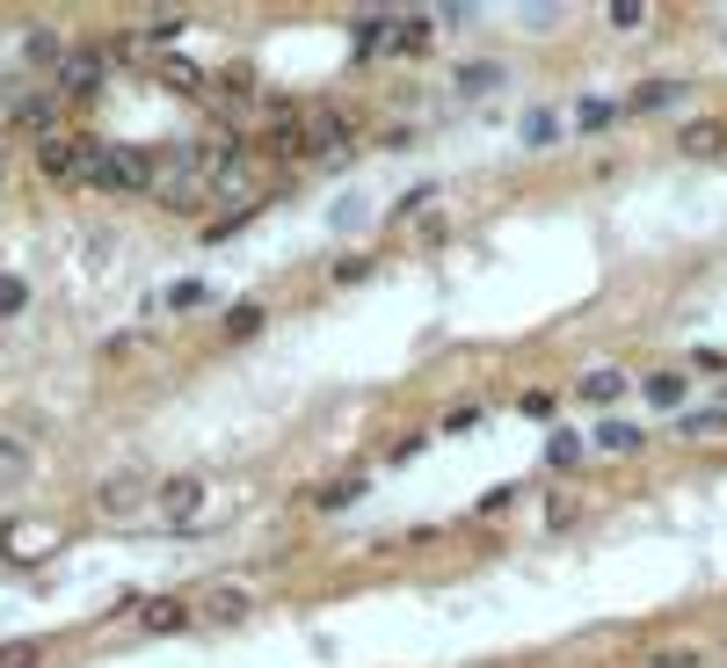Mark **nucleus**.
Returning <instances> with one entry per match:
<instances>
[{
    "label": "nucleus",
    "instance_id": "obj_1",
    "mask_svg": "<svg viewBox=\"0 0 727 668\" xmlns=\"http://www.w3.org/2000/svg\"><path fill=\"white\" fill-rule=\"evenodd\" d=\"M88 190L145 196V190H153V153H131V145H117V153H102V160H95V182H88Z\"/></svg>",
    "mask_w": 727,
    "mask_h": 668
},
{
    "label": "nucleus",
    "instance_id": "obj_2",
    "mask_svg": "<svg viewBox=\"0 0 727 668\" xmlns=\"http://www.w3.org/2000/svg\"><path fill=\"white\" fill-rule=\"evenodd\" d=\"M37 160H44V175H59V182H95V139H66V131H51L44 145H37Z\"/></svg>",
    "mask_w": 727,
    "mask_h": 668
},
{
    "label": "nucleus",
    "instance_id": "obj_3",
    "mask_svg": "<svg viewBox=\"0 0 727 668\" xmlns=\"http://www.w3.org/2000/svg\"><path fill=\"white\" fill-rule=\"evenodd\" d=\"M640 400L654 414H691V371H648L640 378Z\"/></svg>",
    "mask_w": 727,
    "mask_h": 668
},
{
    "label": "nucleus",
    "instance_id": "obj_4",
    "mask_svg": "<svg viewBox=\"0 0 727 668\" xmlns=\"http://www.w3.org/2000/svg\"><path fill=\"white\" fill-rule=\"evenodd\" d=\"M589 451H604V458H640V451H648V429H640V422H626V414H604V422L589 429Z\"/></svg>",
    "mask_w": 727,
    "mask_h": 668
},
{
    "label": "nucleus",
    "instance_id": "obj_5",
    "mask_svg": "<svg viewBox=\"0 0 727 668\" xmlns=\"http://www.w3.org/2000/svg\"><path fill=\"white\" fill-rule=\"evenodd\" d=\"M516 139L532 145V153H553V145H567V110H553V102H538V110H524V124H516Z\"/></svg>",
    "mask_w": 727,
    "mask_h": 668
},
{
    "label": "nucleus",
    "instance_id": "obj_6",
    "mask_svg": "<svg viewBox=\"0 0 727 668\" xmlns=\"http://www.w3.org/2000/svg\"><path fill=\"white\" fill-rule=\"evenodd\" d=\"M145 494H153V487H145L139 473H110L95 487V509H102V516H131V509H145Z\"/></svg>",
    "mask_w": 727,
    "mask_h": 668
},
{
    "label": "nucleus",
    "instance_id": "obj_7",
    "mask_svg": "<svg viewBox=\"0 0 727 668\" xmlns=\"http://www.w3.org/2000/svg\"><path fill=\"white\" fill-rule=\"evenodd\" d=\"M247 589L241 581H212V589H204V596H196V618H212V625H233V618H247Z\"/></svg>",
    "mask_w": 727,
    "mask_h": 668
},
{
    "label": "nucleus",
    "instance_id": "obj_8",
    "mask_svg": "<svg viewBox=\"0 0 727 668\" xmlns=\"http://www.w3.org/2000/svg\"><path fill=\"white\" fill-rule=\"evenodd\" d=\"M182 625H196V603L190 596H153L139 611V632H182Z\"/></svg>",
    "mask_w": 727,
    "mask_h": 668
},
{
    "label": "nucleus",
    "instance_id": "obj_9",
    "mask_svg": "<svg viewBox=\"0 0 727 668\" xmlns=\"http://www.w3.org/2000/svg\"><path fill=\"white\" fill-rule=\"evenodd\" d=\"M153 501H161V509H168V524H190L196 509H204V479H168V487H153Z\"/></svg>",
    "mask_w": 727,
    "mask_h": 668
},
{
    "label": "nucleus",
    "instance_id": "obj_10",
    "mask_svg": "<svg viewBox=\"0 0 727 668\" xmlns=\"http://www.w3.org/2000/svg\"><path fill=\"white\" fill-rule=\"evenodd\" d=\"M611 124H618V102H604V95H575V110H567V131H582V139H597Z\"/></svg>",
    "mask_w": 727,
    "mask_h": 668
},
{
    "label": "nucleus",
    "instance_id": "obj_11",
    "mask_svg": "<svg viewBox=\"0 0 727 668\" xmlns=\"http://www.w3.org/2000/svg\"><path fill=\"white\" fill-rule=\"evenodd\" d=\"M575 393H582L589 407H618V400H626V371H611V363H604V371H582Z\"/></svg>",
    "mask_w": 727,
    "mask_h": 668
},
{
    "label": "nucleus",
    "instance_id": "obj_12",
    "mask_svg": "<svg viewBox=\"0 0 727 668\" xmlns=\"http://www.w3.org/2000/svg\"><path fill=\"white\" fill-rule=\"evenodd\" d=\"M677 436H684V444H705V436H727V400H713V407H691V414H677Z\"/></svg>",
    "mask_w": 727,
    "mask_h": 668
},
{
    "label": "nucleus",
    "instance_id": "obj_13",
    "mask_svg": "<svg viewBox=\"0 0 727 668\" xmlns=\"http://www.w3.org/2000/svg\"><path fill=\"white\" fill-rule=\"evenodd\" d=\"M502 80H509L502 59H473V66H459V95H495Z\"/></svg>",
    "mask_w": 727,
    "mask_h": 668
},
{
    "label": "nucleus",
    "instance_id": "obj_14",
    "mask_svg": "<svg viewBox=\"0 0 727 668\" xmlns=\"http://www.w3.org/2000/svg\"><path fill=\"white\" fill-rule=\"evenodd\" d=\"M582 451H589V436H582V429H553V436H546V451H538V458H546L553 473H567V465H582Z\"/></svg>",
    "mask_w": 727,
    "mask_h": 668
},
{
    "label": "nucleus",
    "instance_id": "obj_15",
    "mask_svg": "<svg viewBox=\"0 0 727 668\" xmlns=\"http://www.w3.org/2000/svg\"><path fill=\"white\" fill-rule=\"evenodd\" d=\"M677 145L691 153V160H705V153H720V145H727V124H705V117H699V124H684V139H677Z\"/></svg>",
    "mask_w": 727,
    "mask_h": 668
},
{
    "label": "nucleus",
    "instance_id": "obj_16",
    "mask_svg": "<svg viewBox=\"0 0 727 668\" xmlns=\"http://www.w3.org/2000/svg\"><path fill=\"white\" fill-rule=\"evenodd\" d=\"M161 306L168 312H196V306H212V284H204V277H182V284L161 291Z\"/></svg>",
    "mask_w": 727,
    "mask_h": 668
},
{
    "label": "nucleus",
    "instance_id": "obj_17",
    "mask_svg": "<svg viewBox=\"0 0 727 668\" xmlns=\"http://www.w3.org/2000/svg\"><path fill=\"white\" fill-rule=\"evenodd\" d=\"M684 102V80H648V88H633V110H677Z\"/></svg>",
    "mask_w": 727,
    "mask_h": 668
},
{
    "label": "nucleus",
    "instance_id": "obj_18",
    "mask_svg": "<svg viewBox=\"0 0 727 668\" xmlns=\"http://www.w3.org/2000/svg\"><path fill=\"white\" fill-rule=\"evenodd\" d=\"M95 73H102V59H88V51H66V59H59V80H66V88H95Z\"/></svg>",
    "mask_w": 727,
    "mask_h": 668
},
{
    "label": "nucleus",
    "instance_id": "obj_19",
    "mask_svg": "<svg viewBox=\"0 0 727 668\" xmlns=\"http://www.w3.org/2000/svg\"><path fill=\"white\" fill-rule=\"evenodd\" d=\"M15 479H29V444L0 436V487H15Z\"/></svg>",
    "mask_w": 727,
    "mask_h": 668
},
{
    "label": "nucleus",
    "instance_id": "obj_20",
    "mask_svg": "<svg viewBox=\"0 0 727 668\" xmlns=\"http://www.w3.org/2000/svg\"><path fill=\"white\" fill-rule=\"evenodd\" d=\"M648 668H705V654H699V646H654Z\"/></svg>",
    "mask_w": 727,
    "mask_h": 668
},
{
    "label": "nucleus",
    "instance_id": "obj_21",
    "mask_svg": "<svg viewBox=\"0 0 727 668\" xmlns=\"http://www.w3.org/2000/svg\"><path fill=\"white\" fill-rule=\"evenodd\" d=\"M263 320H269L263 306H233L226 312V334H233V342H241V334H263Z\"/></svg>",
    "mask_w": 727,
    "mask_h": 668
},
{
    "label": "nucleus",
    "instance_id": "obj_22",
    "mask_svg": "<svg viewBox=\"0 0 727 668\" xmlns=\"http://www.w3.org/2000/svg\"><path fill=\"white\" fill-rule=\"evenodd\" d=\"M23 306H29V284L23 277H0V320H15Z\"/></svg>",
    "mask_w": 727,
    "mask_h": 668
},
{
    "label": "nucleus",
    "instance_id": "obj_23",
    "mask_svg": "<svg viewBox=\"0 0 727 668\" xmlns=\"http://www.w3.org/2000/svg\"><path fill=\"white\" fill-rule=\"evenodd\" d=\"M357 494H364V479H335V487H320V501H314V509H349Z\"/></svg>",
    "mask_w": 727,
    "mask_h": 668
},
{
    "label": "nucleus",
    "instance_id": "obj_24",
    "mask_svg": "<svg viewBox=\"0 0 727 668\" xmlns=\"http://www.w3.org/2000/svg\"><path fill=\"white\" fill-rule=\"evenodd\" d=\"M182 23H190V15H175V8H153V15H145V37H182Z\"/></svg>",
    "mask_w": 727,
    "mask_h": 668
},
{
    "label": "nucleus",
    "instance_id": "obj_25",
    "mask_svg": "<svg viewBox=\"0 0 727 668\" xmlns=\"http://www.w3.org/2000/svg\"><path fill=\"white\" fill-rule=\"evenodd\" d=\"M516 407H524V414H532V422H546V414H553V393H546V385H532V393H524V400H516Z\"/></svg>",
    "mask_w": 727,
    "mask_h": 668
},
{
    "label": "nucleus",
    "instance_id": "obj_26",
    "mask_svg": "<svg viewBox=\"0 0 727 668\" xmlns=\"http://www.w3.org/2000/svg\"><path fill=\"white\" fill-rule=\"evenodd\" d=\"M0 668H37V640H23V646H0Z\"/></svg>",
    "mask_w": 727,
    "mask_h": 668
}]
</instances>
